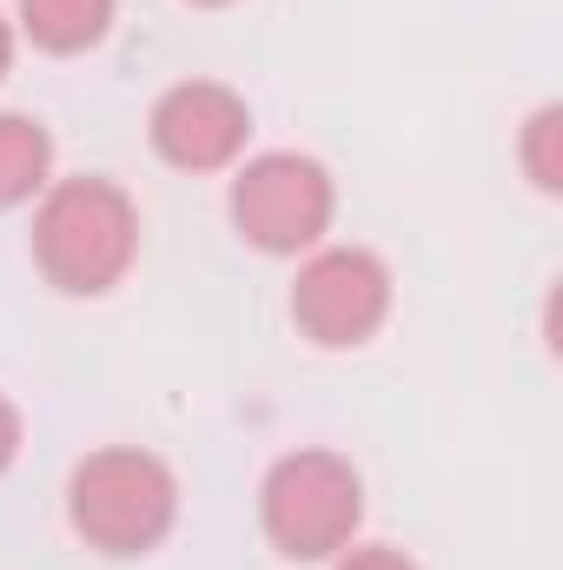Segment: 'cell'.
I'll return each mask as SVG.
<instances>
[{
	"instance_id": "6da1fadb",
	"label": "cell",
	"mask_w": 563,
	"mask_h": 570,
	"mask_svg": "<svg viewBox=\"0 0 563 570\" xmlns=\"http://www.w3.org/2000/svg\"><path fill=\"white\" fill-rule=\"evenodd\" d=\"M33 266L67 298H107L134 279L146 246L140 199L107 173H67L33 199Z\"/></svg>"
},
{
	"instance_id": "7a4b0ae2",
	"label": "cell",
	"mask_w": 563,
	"mask_h": 570,
	"mask_svg": "<svg viewBox=\"0 0 563 570\" xmlns=\"http://www.w3.org/2000/svg\"><path fill=\"white\" fill-rule=\"evenodd\" d=\"M67 524L100 558H152L179 531V471L146 444H100L67 471Z\"/></svg>"
},
{
	"instance_id": "3957f363",
	"label": "cell",
	"mask_w": 563,
	"mask_h": 570,
	"mask_svg": "<svg viewBox=\"0 0 563 570\" xmlns=\"http://www.w3.org/2000/svg\"><path fill=\"white\" fill-rule=\"evenodd\" d=\"M259 531L285 564H332L365 531V478L332 444H298L259 478Z\"/></svg>"
},
{
	"instance_id": "277c9868",
	"label": "cell",
	"mask_w": 563,
	"mask_h": 570,
	"mask_svg": "<svg viewBox=\"0 0 563 570\" xmlns=\"http://www.w3.org/2000/svg\"><path fill=\"white\" fill-rule=\"evenodd\" d=\"M226 219L233 233L266 253V259H305L312 246L332 239L338 219V179L325 159L273 146V153H246L226 179Z\"/></svg>"
},
{
	"instance_id": "5b68a950",
	"label": "cell",
	"mask_w": 563,
	"mask_h": 570,
	"mask_svg": "<svg viewBox=\"0 0 563 570\" xmlns=\"http://www.w3.org/2000/svg\"><path fill=\"white\" fill-rule=\"evenodd\" d=\"M398 279L372 246H312L292 279V325L318 352H358L392 325Z\"/></svg>"
},
{
	"instance_id": "8992f818",
	"label": "cell",
	"mask_w": 563,
	"mask_h": 570,
	"mask_svg": "<svg viewBox=\"0 0 563 570\" xmlns=\"http://www.w3.org/2000/svg\"><path fill=\"white\" fill-rule=\"evenodd\" d=\"M146 146L172 173H233L253 146V100L226 80H172L146 114Z\"/></svg>"
},
{
	"instance_id": "52a82bcc",
	"label": "cell",
	"mask_w": 563,
	"mask_h": 570,
	"mask_svg": "<svg viewBox=\"0 0 563 570\" xmlns=\"http://www.w3.org/2000/svg\"><path fill=\"white\" fill-rule=\"evenodd\" d=\"M120 20V0H13V33L53 60L93 53Z\"/></svg>"
},
{
	"instance_id": "ba28073f",
	"label": "cell",
	"mask_w": 563,
	"mask_h": 570,
	"mask_svg": "<svg viewBox=\"0 0 563 570\" xmlns=\"http://www.w3.org/2000/svg\"><path fill=\"white\" fill-rule=\"evenodd\" d=\"M60 146L47 134L40 114H20V107H0V213L13 206H33L60 173Z\"/></svg>"
},
{
	"instance_id": "9c48e42d",
	"label": "cell",
	"mask_w": 563,
	"mask_h": 570,
	"mask_svg": "<svg viewBox=\"0 0 563 570\" xmlns=\"http://www.w3.org/2000/svg\"><path fill=\"white\" fill-rule=\"evenodd\" d=\"M517 166H524V179L544 199H563V107L557 100L531 107V120L517 127Z\"/></svg>"
},
{
	"instance_id": "30bf717a",
	"label": "cell",
	"mask_w": 563,
	"mask_h": 570,
	"mask_svg": "<svg viewBox=\"0 0 563 570\" xmlns=\"http://www.w3.org/2000/svg\"><path fill=\"white\" fill-rule=\"evenodd\" d=\"M325 570H418V558L398 551V544H365V538H352Z\"/></svg>"
},
{
	"instance_id": "8fae6325",
	"label": "cell",
	"mask_w": 563,
	"mask_h": 570,
	"mask_svg": "<svg viewBox=\"0 0 563 570\" xmlns=\"http://www.w3.org/2000/svg\"><path fill=\"white\" fill-rule=\"evenodd\" d=\"M20 444H27V412H20V405L0 392V478L20 464Z\"/></svg>"
},
{
	"instance_id": "7c38bea8",
	"label": "cell",
	"mask_w": 563,
	"mask_h": 570,
	"mask_svg": "<svg viewBox=\"0 0 563 570\" xmlns=\"http://www.w3.org/2000/svg\"><path fill=\"white\" fill-rule=\"evenodd\" d=\"M13 53H20V33H13V13H0V80L13 73Z\"/></svg>"
},
{
	"instance_id": "4fadbf2b",
	"label": "cell",
	"mask_w": 563,
	"mask_h": 570,
	"mask_svg": "<svg viewBox=\"0 0 563 570\" xmlns=\"http://www.w3.org/2000/svg\"><path fill=\"white\" fill-rule=\"evenodd\" d=\"M186 7H233V0H186Z\"/></svg>"
}]
</instances>
